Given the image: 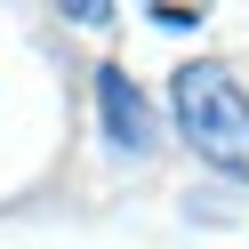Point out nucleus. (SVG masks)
Listing matches in <instances>:
<instances>
[{"label":"nucleus","mask_w":249,"mask_h":249,"mask_svg":"<svg viewBox=\"0 0 249 249\" xmlns=\"http://www.w3.org/2000/svg\"><path fill=\"white\" fill-rule=\"evenodd\" d=\"M169 121H177V137L217 169V177L249 185V89H241L233 65L185 56L177 81H169Z\"/></svg>","instance_id":"obj_1"},{"label":"nucleus","mask_w":249,"mask_h":249,"mask_svg":"<svg viewBox=\"0 0 249 249\" xmlns=\"http://www.w3.org/2000/svg\"><path fill=\"white\" fill-rule=\"evenodd\" d=\"M153 24H161V33H193L201 17H193V8H153Z\"/></svg>","instance_id":"obj_3"},{"label":"nucleus","mask_w":249,"mask_h":249,"mask_svg":"<svg viewBox=\"0 0 249 249\" xmlns=\"http://www.w3.org/2000/svg\"><path fill=\"white\" fill-rule=\"evenodd\" d=\"M97 129H105V145H113L121 161H153V153H161V121H153L145 89L121 65H97Z\"/></svg>","instance_id":"obj_2"}]
</instances>
